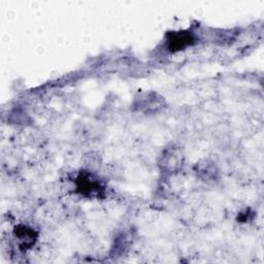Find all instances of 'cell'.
I'll list each match as a JSON object with an SVG mask.
<instances>
[{
	"mask_svg": "<svg viewBox=\"0 0 264 264\" xmlns=\"http://www.w3.org/2000/svg\"><path fill=\"white\" fill-rule=\"evenodd\" d=\"M192 41L193 40L191 34L179 32L173 35V39L169 40V44H171V49L173 51H177L185 49L187 46H189L192 43Z\"/></svg>",
	"mask_w": 264,
	"mask_h": 264,
	"instance_id": "cell-2",
	"label": "cell"
},
{
	"mask_svg": "<svg viewBox=\"0 0 264 264\" xmlns=\"http://www.w3.org/2000/svg\"><path fill=\"white\" fill-rule=\"evenodd\" d=\"M15 233L16 237L20 241L21 247L24 249L30 248L36 240V234L34 230L27 227V226H19L18 228H16Z\"/></svg>",
	"mask_w": 264,
	"mask_h": 264,
	"instance_id": "cell-1",
	"label": "cell"
},
{
	"mask_svg": "<svg viewBox=\"0 0 264 264\" xmlns=\"http://www.w3.org/2000/svg\"><path fill=\"white\" fill-rule=\"evenodd\" d=\"M79 185H80V190L84 194L96 193L99 191L100 188L99 184L96 181H94L92 178H90L89 176L81 178L79 181Z\"/></svg>",
	"mask_w": 264,
	"mask_h": 264,
	"instance_id": "cell-3",
	"label": "cell"
}]
</instances>
